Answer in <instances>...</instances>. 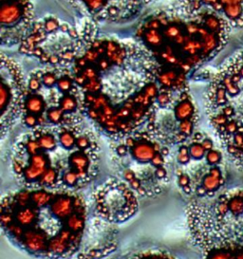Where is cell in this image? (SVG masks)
I'll list each match as a JSON object with an SVG mask.
<instances>
[{
  "label": "cell",
  "instance_id": "1",
  "mask_svg": "<svg viewBox=\"0 0 243 259\" xmlns=\"http://www.w3.org/2000/svg\"><path fill=\"white\" fill-rule=\"evenodd\" d=\"M90 213L79 192L22 187L2 197L0 225L8 240L33 258L72 259Z\"/></svg>",
  "mask_w": 243,
  "mask_h": 259
},
{
  "label": "cell",
  "instance_id": "2",
  "mask_svg": "<svg viewBox=\"0 0 243 259\" xmlns=\"http://www.w3.org/2000/svg\"><path fill=\"white\" fill-rule=\"evenodd\" d=\"M101 148L79 124L39 127L18 139L11 169L21 187L80 192L99 175Z\"/></svg>",
  "mask_w": 243,
  "mask_h": 259
},
{
  "label": "cell",
  "instance_id": "3",
  "mask_svg": "<svg viewBox=\"0 0 243 259\" xmlns=\"http://www.w3.org/2000/svg\"><path fill=\"white\" fill-rule=\"evenodd\" d=\"M109 159L116 177L142 198L158 197L174 177L170 147L147 130L111 140Z\"/></svg>",
  "mask_w": 243,
  "mask_h": 259
},
{
  "label": "cell",
  "instance_id": "4",
  "mask_svg": "<svg viewBox=\"0 0 243 259\" xmlns=\"http://www.w3.org/2000/svg\"><path fill=\"white\" fill-rule=\"evenodd\" d=\"M213 128L224 144L243 137V49L224 62L213 76L205 96Z\"/></svg>",
  "mask_w": 243,
  "mask_h": 259
},
{
  "label": "cell",
  "instance_id": "5",
  "mask_svg": "<svg viewBox=\"0 0 243 259\" xmlns=\"http://www.w3.org/2000/svg\"><path fill=\"white\" fill-rule=\"evenodd\" d=\"M215 147L211 138L202 132H195L173 156V176L178 188L186 196L207 197L205 183L211 176L223 177L220 165H213L207 159V151Z\"/></svg>",
  "mask_w": 243,
  "mask_h": 259
},
{
  "label": "cell",
  "instance_id": "6",
  "mask_svg": "<svg viewBox=\"0 0 243 259\" xmlns=\"http://www.w3.org/2000/svg\"><path fill=\"white\" fill-rule=\"evenodd\" d=\"M91 213L110 224L120 225L133 219L139 211V196L123 180L112 177L92 191Z\"/></svg>",
  "mask_w": 243,
  "mask_h": 259
},
{
  "label": "cell",
  "instance_id": "7",
  "mask_svg": "<svg viewBox=\"0 0 243 259\" xmlns=\"http://www.w3.org/2000/svg\"><path fill=\"white\" fill-rule=\"evenodd\" d=\"M118 245L117 225L110 224L91 213L83 242L75 258H106L117 250Z\"/></svg>",
  "mask_w": 243,
  "mask_h": 259
},
{
  "label": "cell",
  "instance_id": "8",
  "mask_svg": "<svg viewBox=\"0 0 243 259\" xmlns=\"http://www.w3.org/2000/svg\"><path fill=\"white\" fill-rule=\"evenodd\" d=\"M202 11L223 17L232 29L243 28V0H199Z\"/></svg>",
  "mask_w": 243,
  "mask_h": 259
},
{
  "label": "cell",
  "instance_id": "9",
  "mask_svg": "<svg viewBox=\"0 0 243 259\" xmlns=\"http://www.w3.org/2000/svg\"><path fill=\"white\" fill-rule=\"evenodd\" d=\"M23 15L22 6L18 2H4L0 10V22L4 25H12L17 22Z\"/></svg>",
  "mask_w": 243,
  "mask_h": 259
},
{
  "label": "cell",
  "instance_id": "10",
  "mask_svg": "<svg viewBox=\"0 0 243 259\" xmlns=\"http://www.w3.org/2000/svg\"><path fill=\"white\" fill-rule=\"evenodd\" d=\"M25 114H32L36 116L44 115L45 116L46 103L44 99L40 95H30L27 97L24 104ZM46 117V116H45Z\"/></svg>",
  "mask_w": 243,
  "mask_h": 259
},
{
  "label": "cell",
  "instance_id": "11",
  "mask_svg": "<svg viewBox=\"0 0 243 259\" xmlns=\"http://www.w3.org/2000/svg\"><path fill=\"white\" fill-rule=\"evenodd\" d=\"M125 259H179L170 252L161 250H144L132 253Z\"/></svg>",
  "mask_w": 243,
  "mask_h": 259
},
{
  "label": "cell",
  "instance_id": "12",
  "mask_svg": "<svg viewBox=\"0 0 243 259\" xmlns=\"http://www.w3.org/2000/svg\"><path fill=\"white\" fill-rule=\"evenodd\" d=\"M59 107L69 117L77 119L80 122L82 121V118L79 115L75 114L76 109L79 107V103L77 102V100L73 95L71 94L65 95L59 102Z\"/></svg>",
  "mask_w": 243,
  "mask_h": 259
},
{
  "label": "cell",
  "instance_id": "13",
  "mask_svg": "<svg viewBox=\"0 0 243 259\" xmlns=\"http://www.w3.org/2000/svg\"><path fill=\"white\" fill-rule=\"evenodd\" d=\"M143 37H144L145 43L153 48H159L164 43V36L159 32V30H155V29L146 30Z\"/></svg>",
  "mask_w": 243,
  "mask_h": 259
},
{
  "label": "cell",
  "instance_id": "14",
  "mask_svg": "<svg viewBox=\"0 0 243 259\" xmlns=\"http://www.w3.org/2000/svg\"><path fill=\"white\" fill-rule=\"evenodd\" d=\"M229 213L237 217L243 213V198L237 196L227 198Z\"/></svg>",
  "mask_w": 243,
  "mask_h": 259
},
{
  "label": "cell",
  "instance_id": "15",
  "mask_svg": "<svg viewBox=\"0 0 243 259\" xmlns=\"http://www.w3.org/2000/svg\"><path fill=\"white\" fill-rule=\"evenodd\" d=\"M10 99H11V93L10 90L8 89L7 85L4 83V81L1 84V90H0V107L2 114L6 111V108L10 104Z\"/></svg>",
  "mask_w": 243,
  "mask_h": 259
},
{
  "label": "cell",
  "instance_id": "16",
  "mask_svg": "<svg viewBox=\"0 0 243 259\" xmlns=\"http://www.w3.org/2000/svg\"><path fill=\"white\" fill-rule=\"evenodd\" d=\"M126 56H127V51L125 50L124 47L120 46V48L114 54L107 56V58L109 59V61L115 64L116 66H121L122 64L124 63V60L126 59Z\"/></svg>",
  "mask_w": 243,
  "mask_h": 259
},
{
  "label": "cell",
  "instance_id": "17",
  "mask_svg": "<svg viewBox=\"0 0 243 259\" xmlns=\"http://www.w3.org/2000/svg\"><path fill=\"white\" fill-rule=\"evenodd\" d=\"M181 33H182V28L178 25H175V24L168 25L164 30V35L167 36V38L171 40V41H174V39L178 35H180Z\"/></svg>",
  "mask_w": 243,
  "mask_h": 259
},
{
  "label": "cell",
  "instance_id": "18",
  "mask_svg": "<svg viewBox=\"0 0 243 259\" xmlns=\"http://www.w3.org/2000/svg\"><path fill=\"white\" fill-rule=\"evenodd\" d=\"M83 89L87 92L97 93L102 89V83H101L99 78L92 79V80H88V82L84 84Z\"/></svg>",
  "mask_w": 243,
  "mask_h": 259
},
{
  "label": "cell",
  "instance_id": "19",
  "mask_svg": "<svg viewBox=\"0 0 243 259\" xmlns=\"http://www.w3.org/2000/svg\"><path fill=\"white\" fill-rule=\"evenodd\" d=\"M57 88L62 92H69L72 90L73 82L70 78L68 77H62L57 81Z\"/></svg>",
  "mask_w": 243,
  "mask_h": 259
},
{
  "label": "cell",
  "instance_id": "20",
  "mask_svg": "<svg viewBox=\"0 0 243 259\" xmlns=\"http://www.w3.org/2000/svg\"><path fill=\"white\" fill-rule=\"evenodd\" d=\"M57 81H58V79L56 78V75L53 72L44 73V75L42 77V80H41V82L47 88H53L54 84H57Z\"/></svg>",
  "mask_w": 243,
  "mask_h": 259
},
{
  "label": "cell",
  "instance_id": "21",
  "mask_svg": "<svg viewBox=\"0 0 243 259\" xmlns=\"http://www.w3.org/2000/svg\"><path fill=\"white\" fill-rule=\"evenodd\" d=\"M23 122L24 124L29 127L30 130H35L37 128V118L36 116L32 114H25L23 117Z\"/></svg>",
  "mask_w": 243,
  "mask_h": 259
},
{
  "label": "cell",
  "instance_id": "22",
  "mask_svg": "<svg viewBox=\"0 0 243 259\" xmlns=\"http://www.w3.org/2000/svg\"><path fill=\"white\" fill-rule=\"evenodd\" d=\"M58 29H60V24L58 23L57 20L51 18L48 19L44 23V31L47 33H51L53 31H57Z\"/></svg>",
  "mask_w": 243,
  "mask_h": 259
},
{
  "label": "cell",
  "instance_id": "23",
  "mask_svg": "<svg viewBox=\"0 0 243 259\" xmlns=\"http://www.w3.org/2000/svg\"><path fill=\"white\" fill-rule=\"evenodd\" d=\"M83 1L91 11H98L103 6H105L107 2V0H83Z\"/></svg>",
  "mask_w": 243,
  "mask_h": 259
},
{
  "label": "cell",
  "instance_id": "24",
  "mask_svg": "<svg viewBox=\"0 0 243 259\" xmlns=\"http://www.w3.org/2000/svg\"><path fill=\"white\" fill-rule=\"evenodd\" d=\"M82 74L86 77L88 80H92L99 78L98 69L92 66H87L85 69H83Z\"/></svg>",
  "mask_w": 243,
  "mask_h": 259
},
{
  "label": "cell",
  "instance_id": "25",
  "mask_svg": "<svg viewBox=\"0 0 243 259\" xmlns=\"http://www.w3.org/2000/svg\"><path fill=\"white\" fill-rule=\"evenodd\" d=\"M157 79H158L159 84L164 85L167 90V89H172L173 85H174V82L169 77L167 76V74L165 73V71L158 74Z\"/></svg>",
  "mask_w": 243,
  "mask_h": 259
},
{
  "label": "cell",
  "instance_id": "26",
  "mask_svg": "<svg viewBox=\"0 0 243 259\" xmlns=\"http://www.w3.org/2000/svg\"><path fill=\"white\" fill-rule=\"evenodd\" d=\"M156 101H157V103H158V105H159L160 107H167V105L170 103L169 101H170V95H169V93L166 91H161L160 93L158 94V96H157V98H156Z\"/></svg>",
  "mask_w": 243,
  "mask_h": 259
},
{
  "label": "cell",
  "instance_id": "27",
  "mask_svg": "<svg viewBox=\"0 0 243 259\" xmlns=\"http://www.w3.org/2000/svg\"><path fill=\"white\" fill-rule=\"evenodd\" d=\"M84 56H85V58L88 60L89 63L98 62L99 59L101 58L100 55H99L98 52H97V50H94V49L88 50Z\"/></svg>",
  "mask_w": 243,
  "mask_h": 259
},
{
  "label": "cell",
  "instance_id": "28",
  "mask_svg": "<svg viewBox=\"0 0 243 259\" xmlns=\"http://www.w3.org/2000/svg\"><path fill=\"white\" fill-rule=\"evenodd\" d=\"M144 93H146L151 99H155L158 96V89L156 87V84L153 83H149L146 84V87L144 88Z\"/></svg>",
  "mask_w": 243,
  "mask_h": 259
},
{
  "label": "cell",
  "instance_id": "29",
  "mask_svg": "<svg viewBox=\"0 0 243 259\" xmlns=\"http://www.w3.org/2000/svg\"><path fill=\"white\" fill-rule=\"evenodd\" d=\"M41 83L42 82H40V79L36 77H32L29 81V90L31 92H36L41 88Z\"/></svg>",
  "mask_w": 243,
  "mask_h": 259
},
{
  "label": "cell",
  "instance_id": "30",
  "mask_svg": "<svg viewBox=\"0 0 243 259\" xmlns=\"http://www.w3.org/2000/svg\"><path fill=\"white\" fill-rule=\"evenodd\" d=\"M110 63L109 59L107 57H101L97 62V66H98V69L100 70H106L110 67Z\"/></svg>",
  "mask_w": 243,
  "mask_h": 259
},
{
  "label": "cell",
  "instance_id": "31",
  "mask_svg": "<svg viewBox=\"0 0 243 259\" xmlns=\"http://www.w3.org/2000/svg\"><path fill=\"white\" fill-rule=\"evenodd\" d=\"M161 27L160 22H159L158 19H152L150 21H148L147 23L145 24L144 26L145 30H149V29H155V30H159V28Z\"/></svg>",
  "mask_w": 243,
  "mask_h": 259
},
{
  "label": "cell",
  "instance_id": "32",
  "mask_svg": "<svg viewBox=\"0 0 243 259\" xmlns=\"http://www.w3.org/2000/svg\"><path fill=\"white\" fill-rule=\"evenodd\" d=\"M60 58H62L61 60H64V61H71L74 58V54L71 51H65L63 52V54H61Z\"/></svg>",
  "mask_w": 243,
  "mask_h": 259
},
{
  "label": "cell",
  "instance_id": "33",
  "mask_svg": "<svg viewBox=\"0 0 243 259\" xmlns=\"http://www.w3.org/2000/svg\"><path fill=\"white\" fill-rule=\"evenodd\" d=\"M74 82H75L76 84H78V85L84 87V84L88 82V79L81 73V74L75 75V77H74Z\"/></svg>",
  "mask_w": 243,
  "mask_h": 259
},
{
  "label": "cell",
  "instance_id": "34",
  "mask_svg": "<svg viewBox=\"0 0 243 259\" xmlns=\"http://www.w3.org/2000/svg\"><path fill=\"white\" fill-rule=\"evenodd\" d=\"M88 63L89 62L85 58V56L80 57V58H77V60L75 61L76 66H78V67H80L82 69H85L88 66Z\"/></svg>",
  "mask_w": 243,
  "mask_h": 259
},
{
  "label": "cell",
  "instance_id": "35",
  "mask_svg": "<svg viewBox=\"0 0 243 259\" xmlns=\"http://www.w3.org/2000/svg\"><path fill=\"white\" fill-rule=\"evenodd\" d=\"M107 13L109 16H117L119 14V10L115 6H110L107 10Z\"/></svg>",
  "mask_w": 243,
  "mask_h": 259
},
{
  "label": "cell",
  "instance_id": "36",
  "mask_svg": "<svg viewBox=\"0 0 243 259\" xmlns=\"http://www.w3.org/2000/svg\"><path fill=\"white\" fill-rule=\"evenodd\" d=\"M44 53H45V52H43V50H42V49H41L40 47L37 46L35 47V49L33 50V52H32V54H33V55H35L36 57H39V58H40V57H41V56L43 55V54H44Z\"/></svg>",
  "mask_w": 243,
  "mask_h": 259
},
{
  "label": "cell",
  "instance_id": "37",
  "mask_svg": "<svg viewBox=\"0 0 243 259\" xmlns=\"http://www.w3.org/2000/svg\"><path fill=\"white\" fill-rule=\"evenodd\" d=\"M60 62V57L59 56H57V55H51V58H50V62L49 63H51L53 65H57Z\"/></svg>",
  "mask_w": 243,
  "mask_h": 259
},
{
  "label": "cell",
  "instance_id": "38",
  "mask_svg": "<svg viewBox=\"0 0 243 259\" xmlns=\"http://www.w3.org/2000/svg\"><path fill=\"white\" fill-rule=\"evenodd\" d=\"M68 34H69V36H70L71 38H77V36H78V33H77V31H76L74 28H70V29H69Z\"/></svg>",
  "mask_w": 243,
  "mask_h": 259
},
{
  "label": "cell",
  "instance_id": "39",
  "mask_svg": "<svg viewBox=\"0 0 243 259\" xmlns=\"http://www.w3.org/2000/svg\"><path fill=\"white\" fill-rule=\"evenodd\" d=\"M69 26H68L67 23H63L60 25V30L63 31V32H68L69 31Z\"/></svg>",
  "mask_w": 243,
  "mask_h": 259
},
{
  "label": "cell",
  "instance_id": "40",
  "mask_svg": "<svg viewBox=\"0 0 243 259\" xmlns=\"http://www.w3.org/2000/svg\"><path fill=\"white\" fill-rule=\"evenodd\" d=\"M50 58H51V55L49 54H46V53H44L43 55L40 57V60L42 62H50Z\"/></svg>",
  "mask_w": 243,
  "mask_h": 259
},
{
  "label": "cell",
  "instance_id": "41",
  "mask_svg": "<svg viewBox=\"0 0 243 259\" xmlns=\"http://www.w3.org/2000/svg\"><path fill=\"white\" fill-rule=\"evenodd\" d=\"M235 259H243V251L235 254Z\"/></svg>",
  "mask_w": 243,
  "mask_h": 259
}]
</instances>
